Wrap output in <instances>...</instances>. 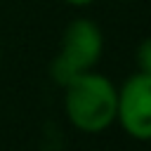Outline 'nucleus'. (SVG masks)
<instances>
[{
  "instance_id": "obj_1",
  "label": "nucleus",
  "mask_w": 151,
  "mask_h": 151,
  "mask_svg": "<svg viewBox=\"0 0 151 151\" xmlns=\"http://www.w3.org/2000/svg\"><path fill=\"white\" fill-rule=\"evenodd\" d=\"M118 85L97 68L85 71L64 85V113L71 127L83 134H101L116 123Z\"/></svg>"
},
{
  "instance_id": "obj_2",
  "label": "nucleus",
  "mask_w": 151,
  "mask_h": 151,
  "mask_svg": "<svg viewBox=\"0 0 151 151\" xmlns=\"http://www.w3.org/2000/svg\"><path fill=\"white\" fill-rule=\"evenodd\" d=\"M104 54V33L97 21L87 17H76L61 33V45L57 57L50 61V78L57 85H66L76 76L97 68Z\"/></svg>"
},
{
  "instance_id": "obj_3",
  "label": "nucleus",
  "mask_w": 151,
  "mask_h": 151,
  "mask_svg": "<svg viewBox=\"0 0 151 151\" xmlns=\"http://www.w3.org/2000/svg\"><path fill=\"white\" fill-rule=\"evenodd\" d=\"M116 123L137 142H151V76L132 73L118 85Z\"/></svg>"
},
{
  "instance_id": "obj_4",
  "label": "nucleus",
  "mask_w": 151,
  "mask_h": 151,
  "mask_svg": "<svg viewBox=\"0 0 151 151\" xmlns=\"http://www.w3.org/2000/svg\"><path fill=\"white\" fill-rule=\"evenodd\" d=\"M134 61H137V71H139V73L151 76V38H144V40L137 45Z\"/></svg>"
},
{
  "instance_id": "obj_5",
  "label": "nucleus",
  "mask_w": 151,
  "mask_h": 151,
  "mask_svg": "<svg viewBox=\"0 0 151 151\" xmlns=\"http://www.w3.org/2000/svg\"><path fill=\"white\" fill-rule=\"evenodd\" d=\"M66 5H73V7H87V5H92L94 0H64Z\"/></svg>"
},
{
  "instance_id": "obj_6",
  "label": "nucleus",
  "mask_w": 151,
  "mask_h": 151,
  "mask_svg": "<svg viewBox=\"0 0 151 151\" xmlns=\"http://www.w3.org/2000/svg\"><path fill=\"white\" fill-rule=\"evenodd\" d=\"M0 61H2V52H0Z\"/></svg>"
}]
</instances>
